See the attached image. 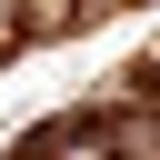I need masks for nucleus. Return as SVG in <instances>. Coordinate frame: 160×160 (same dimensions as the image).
<instances>
[{
	"label": "nucleus",
	"instance_id": "nucleus-1",
	"mask_svg": "<svg viewBox=\"0 0 160 160\" xmlns=\"http://www.w3.org/2000/svg\"><path fill=\"white\" fill-rule=\"evenodd\" d=\"M10 30H20V20H10V0H0V50H10Z\"/></svg>",
	"mask_w": 160,
	"mask_h": 160
}]
</instances>
